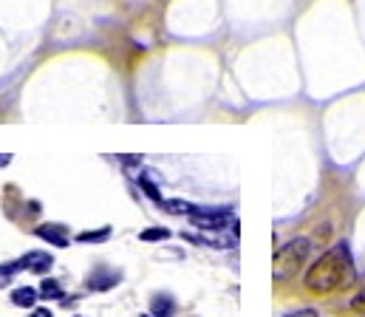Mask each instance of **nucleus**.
<instances>
[{
  "label": "nucleus",
  "mask_w": 365,
  "mask_h": 317,
  "mask_svg": "<svg viewBox=\"0 0 365 317\" xmlns=\"http://www.w3.org/2000/svg\"><path fill=\"white\" fill-rule=\"evenodd\" d=\"M110 238V227H102V229H88V232H80L77 235V241H83V244H102V241H108Z\"/></svg>",
  "instance_id": "9b49d317"
},
{
  "label": "nucleus",
  "mask_w": 365,
  "mask_h": 317,
  "mask_svg": "<svg viewBox=\"0 0 365 317\" xmlns=\"http://www.w3.org/2000/svg\"><path fill=\"white\" fill-rule=\"evenodd\" d=\"M159 207H162L165 212H170V215H190V212L195 210V204L182 202V199H165Z\"/></svg>",
  "instance_id": "6e6552de"
},
{
  "label": "nucleus",
  "mask_w": 365,
  "mask_h": 317,
  "mask_svg": "<svg viewBox=\"0 0 365 317\" xmlns=\"http://www.w3.org/2000/svg\"><path fill=\"white\" fill-rule=\"evenodd\" d=\"M170 238V229L165 227H150L145 232H139V241H168Z\"/></svg>",
  "instance_id": "f8f14e48"
},
{
  "label": "nucleus",
  "mask_w": 365,
  "mask_h": 317,
  "mask_svg": "<svg viewBox=\"0 0 365 317\" xmlns=\"http://www.w3.org/2000/svg\"><path fill=\"white\" fill-rule=\"evenodd\" d=\"M192 244H204V246H212V249H230L238 244V232H224V229H201L198 235H187Z\"/></svg>",
  "instance_id": "20e7f679"
},
{
  "label": "nucleus",
  "mask_w": 365,
  "mask_h": 317,
  "mask_svg": "<svg viewBox=\"0 0 365 317\" xmlns=\"http://www.w3.org/2000/svg\"><path fill=\"white\" fill-rule=\"evenodd\" d=\"M187 218H190V224L195 229H227L230 221H235L232 210H227V207H207V210L204 207H195Z\"/></svg>",
  "instance_id": "7ed1b4c3"
},
{
  "label": "nucleus",
  "mask_w": 365,
  "mask_h": 317,
  "mask_svg": "<svg viewBox=\"0 0 365 317\" xmlns=\"http://www.w3.org/2000/svg\"><path fill=\"white\" fill-rule=\"evenodd\" d=\"M354 258L346 244H334L306 269V289L312 295H331L354 284Z\"/></svg>",
  "instance_id": "f257e3e1"
},
{
  "label": "nucleus",
  "mask_w": 365,
  "mask_h": 317,
  "mask_svg": "<svg viewBox=\"0 0 365 317\" xmlns=\"http://www.w3.org/2000/svg\"><path fill=\"white\" fill-rule=\"evenodd\" d=\"M139 187H142V190H145V193H148V196H150L156 204H162V202H165V199H162V193L156 190V185H153L150 179H145V176H142V179H139Z\"/></svg>",
  "instance_id": "2eb2a0df"
},
{
  "label": "nucleus",
  "mask_w": 365,
  "mask_h": 317,
  "mask_svg": "<svg viewBox=\"0 0 365 317\" xmlns=\"http://www.w3.org/2000/svg\"><path fill=\"white\" fill-rule=\"evenodd\" d=\"M11 159H14V156H11V153H0V167H6V165H9V162H11Z\"/></svg>",
  "instance_id": "f3484780"
},
{
  "label": "nucleus",
  "mask_w": 365,
  "mask_h": 317,
  "mask_svg": "<svg viewBox=\"0 0 365 317\" xmlns=\"http://www.w3.org/2000/svg\"><path fill=\"white\" fill-rule=\"evenodd\" d=\"M153 315L156 317H170L173 315V303L168 298H156L153 301Z\"/></svg>",
  "instance_id": "4468645a"
},
{
  "label": "nucleus",
  "mask_w": 365,
  "mask_h": 317,
  "mask_svg": "<svg viewBox=\"0 0 365 317\" xmlns=\"http://www.w3.org/2000/svg\"><path fill=\"white\" fill-rule=\"evenodd\" d=\"M286 317H314V312H300V315H286Z\"/></svg>",
  "instance_id": "6ab92c4d"
},
{
  "label": "nucleus",
  "mask_w": 365,
  "mask_h": 317,
  "mask_svg": "<svg viewBox=\"0 0 365 317\" xmlns=\"http://www.w3.org/2000/svg\"><path fill=\"white\" fill-rule=\"evenodd\" d=\"M37 235L54 246H68V235H63V227H54V224H43L37 227Z\"/></svg>",
  "instance_id": "423d86ee"
},
{
  "label": "nucleus",
  "mask_w": 365,
  "mask_h": 317,
  "mask_svg": "<svg viewBox=\"0 0 365 317\" xmlns=\"http://www.w3.org/2000/svg\"><path fill=\"white\" fill-rule=\"evenodd\" d=\"M17 264H20V269H31V272L43 275V272H48V269L54 266V258H51V255H46V252H29V255H26V258H20Z\"/></svg>",
  "instance_id": "39448f33"
},
{
  "label": "nucleus",
  "mask_w": 365,
  "mask_h": 317,
  "mask_svg": "<svg viewBox=\"0 0 365 317\" xmlns=\"http://www.w3.org/2000/svg\"><path fill=\"white\" fill-rule=\"evenodd\" d=\"M142 317H153V315H142Z\"/></svg>",
  "instance_id": "aec40b11"
},
{
  "label": "nucleus",
  "mask_w": 365,
  "mask_h": 317,
  "mask_svg": "<svg viewBox=\"0 0 365 317\" xmlns=\"http://www.w3.org/2000/svg\"><path fill=\"white\" fill-rule=\"evenodd\" d=\"M37 298H40V289H31V286H20L11 292V303L20 309H31L37 303Z\"/></svg>",
  "instance_id": "0eeeda50"
},
{
  "label": "nucleus",
  "mask_w": 365,
  "mask_h": 317,
  "mask_svg": "<svg viewBox=\"0 0 365 317\" xmlns=\"http://www.w3.org/2000/svg\"><path fill=\"white\" fill-rule=\"evenodd\" d=\"M351 309H354L357 315H363V317H365V289H363V292H357V295H354V301H351Z\"/></svg>",
  "instance_id": "dca6fc26"
},
{
  "label": "nucleus",
  "mask_w": 365,
  "mask_h": 317,
  "mask_svg": "<svg viewBox=\"0 0 365 317\" xmlns=\"http://www.w3.org/2000/svg\"><path fill=\"white\" fill-rule=\"evenodd\" d=\"M31 317H51V312H48V309H34Z\"/></svg>",
  "instance_id": "a211bd4d"
},
{
  "label": "nucleus",
  "mask_w": 365,
  "mask_h": 317,
  "mask_svg": "<svg viewBox=\"0 0 365 317\" xmlns=\"http://www.w3.org/2000/svg\"><path fill=\"white\" fill-rule=\"evenodd\" d=\"M119 284V275L116 272H105V275H93L91 281H88V286L96 289V292H102V289H110V286H116Z\"/></svg>",
  "instance_id": "1a4fd4ad"
},
{
  "label": "nucleus",
  "mask_w": 365,
  "mask_h": 317,
  "mask_svg": "<svg viewBox=\"0 0 365 317\" xmlns=\"http://www.w3.org/2000/svg\"><path fill=\"white\" fill-rule=\"evenodd\" d=\"M309 255H312V241L309 238H292L274 255V278L277 281H286V278L297 275L300 266L309 261Z\"/></svg>",
  "instance_id": "f03ea898"
},
{
  "label": "nucleus",
  "mask_w": 365,
  "mask_h": 317,
  "mask_svg": "<svg viewBox=\"0 0 365 317\" xmlns=\"http://www.w3.org/2000/svg\"><path fill=\"white\" fill-rule=\"evenodd\" d=\"M40 298H46V301H63V289H60V284L51 281V278H46V281L40 284Z\"/></svg>",
  "instance_id": "9d476101"
},
{
  "label": "nucleus",
  "mask_w": 365,
  "mask_h": 317,
  "mask_svg": "<svg viewBox=\"0 0 365 317\" xmlns=\"http://www.w3.org/2000/svg\"><path fill=\"white\" fill-rule=\"evenodd\" d=\"M17 272H20V264H17V261H14V264H3V266H0V289L9 286Z\"/></svg>",
  "instance_id": "ddd939ff"
}]
</instances>
